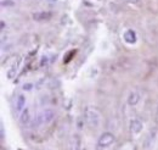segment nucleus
<instances>
[{
  "instance_id": "obj_13",
  "label": "nucleus",
  "mask_w": 158,
  "mask_h": 150,
  "mask_svg": "<svg viewBox=\"0 0 158 150\" xmlns=\"http://www.w3.org/2000/svg\"><path fill=\"white\" fill-rule=\"evenodd\" d=\"M48 1H49V2H51V4H55L57 0H48Z\"/></svg>"
},
{
  "instance_id": "obj_3",
  "label": "nucleus",
  "mask_w": 158,
  "mask_h": 150,
  "mask_svg": "<svg viewBox=\"0 0 158 150\" xmlns=\"http://www.w3.org/2000/svg\"><path fill=\"white\" fill-rule=\"evenodd\" d=\"M55 118V113L51 109H45L43 113L38 116V121L41 125H48Z\"/></svg>"
},
{
  "instance_id": "obj_4",
  "label": "nucleus",
  "mask_w": 158,
  "mask_h": 150,
  "mask_svg": "<svg viewBox=\"0 0 158 150\" xmlns=\"http://www.w3.org/2000/svg\"><path fill=\"white\" fill-rule=\"evenodd\" d=\"M142 128H143V125L140 120L134 118V120L130 121V131L133 134H140L142 132Z\"/></svg>"
},
{
  "instance_id": "obj_11",
  "label": "nucleus",
  "mask_w": 158,
  "mask_h": 150,
  "mask_svg": "<svg viewBox=\"0 0 158 150\" xmlns=\"http://www.w3.org/2000/svg\"><path fill=\"white\" fill-rule=\"evenodd\" d=\"M123 2H128V4H138L140 0H120Z\"/></svg>"
},
{
  "instance_id": "obj_7",
  "label": "nucleus",
  "mask_w": 158,
  "mask_h": 150,
  "mask_svg": "<svg viewBox=\"0 0 158 150\" xmlns=\"http://www.w3.org/2000/svg\"><path fill=\"white\" fill-rule=\"evenodd\" d=\"M139 101H140V95H139V93L131 92V93L129 94V96H128V104L130 106H135Z\"/></svg>"
},
{
  "instance_id": "obj_8",
  "label": "nucleus",
  "mask_w": 158,
  "mask_h": 150,
  "mask_svg": "<svg viewBox=\"0 0 158 150\" xmlns=\"http://www.w3.org/2000/svg\"><path fill=\"white\" fill-rule=\"evenodd\" d=\"M24 106H26V96L21 94L16 99V110H17V113H21Z\"/></svg>"
},
{
  "instance_id": "obj_5",
  "label": "nucleus",
  "mask_w": 158,
  "mask_h": 150,
  "mask_svg": "<svg viewBox=\"0 0 158 150\" xmlns=\"http://www.w3.org/2000/svg\"><path fill=\"white\" fill-rule=\"evenodd\" d=\"M32 17L34 21H49L52 17V14L49 11H40V12H34Z\"/></svg>"
},
{
  "instance_id": "obj_9",
  "label": "nucleus",
  "mask_w": 158,
  "mask_h": 150,
  "mask_svg": "<svg viewBox=\"0 0 158 150\" xmlns=\"http://www.w3.org/2000/svg\"><path fill=\"white\" fill-rule=\"evenodd\" d=\"M28 121H29V111H28V110H26V111H23V113H22L21 122L24 125V123H27Z\"/></svg>"
},
{
  "instance_id": "obj_1",
  "label": "nucleus",
  "mask_w": 158,
  "mask_h": 150,
  "mask_svg": "<svg viewBox=\"0 0 158 150\" xmlns=\"http://www.w3.org/2000/svg\"><path fill=\"white\" fill-rule=\"evenodd\" d=\"M85 120L88 122V125L90 127H94V128H98L100 126V122H101V115L100 113L94 109V108H88L85 110Z\"/></svg>"
},
{
  "instance_id": "obj_2",
  "label": "nucleus",
  "mask_w": 158,
  "mask_h": 150,
  "mask_svg": "<svg viewBox=\"0 0 158 150\" xmlns=\"http://www.w3.org/2000/svg\"><path fill=\"white\" fill-rule=\"evenodd\" d=\"M114 140H116V137H114V134L113 133H111V132H105V133H102L101 134V137L99 138V142H98V144H99L100 148H110L113 143H114Z\"/></svg>"
},
{
  "instance_id": "obj_12",
  "label": "nucleus",
  "mask_w": 158,
  "mask_h": 150,
  "mask_svg": "<svg viewBox=\"0 0 158 150\" xmlns=\"http://www.w3.org/2000/svg\"><path fill=\"white\" fill-rule=\"evenodd\" d=\"M31 88H32V84H24V86H23V89H24V90H29Z\"/></svg>"
},
{
  "instance_id": "obj_6",
  "label": "nucleus",
  "mask_w": 158,
  "mask_h": 150,
  "mask_svg": "<svg viewBox=\"0 0 158 150\" xmlns=\"http://www.w3.org/2000/svg\"><path fill=\"white\" fill-rule=\"evenodd\" d=\"M124 40L128 43V44H135L136 43V33L133 31V29H128L124 32Z\"/></svg>"
},
{
  "instance_id": "obj_10",
  "label": "nucleus",
  "mask_w": 158,
  "mask_h": 150,
  "mask_svg": "<svg viewBox=\"0 0 158 150\" xmlns=\"http://www.w3.org/2000/svg\"><path fill=\"white\" fill-rule=\"evenodd\" d=\"M14 5V1H10V0H2L1 1V6H12Z\"/></svg>"
}]
</instances>
